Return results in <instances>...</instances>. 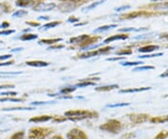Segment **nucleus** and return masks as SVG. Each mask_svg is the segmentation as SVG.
I'll use <instances>...</instances> for the list:
<instances>
[{"label":"nucleus","mask_w":168,"mask_h":139,"mask_svg":"<svg viewBox=\"0 0 168 139\" xmlns=\"http://www.w3.org/2000/svg\"><path fill=\"white\" fill-rule=\"evenodd\" d=\"M50 119H52L51 116L49 115H42V116H36V117H33L30 119V121L31 122H46Z\"/></svg>","instance_id":"obj_9"},{"label":"nucleus","mask_w":168,"mask_h":139,"mask_svg":"<svg viewBox=\"0 0 168 139\" xmlns=\"http://www.w3.org/2000/svg\"><path fill=\"white\" fill-rule=\"evenodd\" d=\"M160 77H161V78H168V70H166L165 72H164L163 74L161 75Z\"/></svg>","instance_id":"obj_48"},{"label":"nucleus","mask_w":168,"mask_h":139,"mask_svg":"<svg viewBox=\"0 0 168 139\" xmlns=\"http://www.w3.org/2000/svg\"><path fill=\"white\" fill-rule=\"evenodd\" d=\"M26 24H29V25H32V26H39V24H37V22H26Z\"/></svg>","instance_id":"obj_44"},{"label":"nucleus","mask_w":168,"mask_h":139,"mask_svg":"<svg viewBox=\"0 0 168 139\" xmlns=\"http://www.w3.org/2000/svg\"><path fill=\"white\" fill-rule=\"evenodd\" d=\"M119 88L118 85H106V86H101V87L95 88V91L97 92H110L112 90Z\"/></svg>","instance_id":"obj_12"},{"label":"nucleus","mask_w":168,"mask_h":139,"mask_svg":"<svg viewBox=\"0 0 168 139\" xmlns=\"http://www.w3.org/2000/svg\"><path fill=\"white\" fill-rule=\"evenodd\" d=\"M129 119H131V121L136 124H139V123L146 122L149 118L148 114H129L128 115Z\"/></svg>","instance_id":"obj_5"},{"label":"nucleus","mask_w":168,"mask_h":139,"mask_svg":"<svg viewBox=\"0 0 168 139\" xmlns=\"http://www.w3.org/2000/svg\"><path fill=\"white\" fill-rule=\"evenodd\" d=\"M63 48H65V46L63 45H56V46H51L48 49V50H55V49H63Z\"/></svg>","instance_id":"obj_36"},{"label":"nucleus","mask_w":168,"mask_h":139,"mask_svg":"<svg viewBox=\"0 0 168 139\" xmlns=\"http://www.w3.org/2000/svg\"><path fill=\"white\" fill-rule=\"evenodd\" d=\"M121 32H128V31H136V29L131 27V28H123V29H121L119 30Z\"/></svg>","instance_id":"obj_39"},{"label":"nucleus","mask_w":168,"mask_h":139,"mask_svg":"<svg viewBox=\"0 0 168 139\" xmlns=\"http://www.w3.org/2000/svg\"><path fill=\"white\" fill-rule=\"evenodd\" d=\"M131 53H132V51L129 50H123V51H119L116 52V54H118V55H129Z\"/></svg>","instance_id":"obj_29"},{"label":"nucleus","mask_w":168,"mask_h":139,"mask_svg":"<svg viewBox=\"0 0 168 139\" xmlns=\"http://www.w3.org/2000/svg\"><path fill=\"white\" fill-rule=\"evenodd\" d=\"M52 121L54 122H63L66 121L65 117H61V116H56V117H52Z\"/></svg>","instance_id":"obj_28"},{"label":"nucleus","mask_w":168,"mask_h":139,"mask_svg":"<svg viewBox=\"0 0 168 139\" xmlns=\"http://www.w3.org/2000/svg\"><path fill=\"white\" fill-rule=\"evenodd\" d=\"M60 24V22H50V24H47L43 26V29H49V28H53L55 26H57Z\"/></svg>","instance_id":"obj_25"},{"label":"nucleus","mask_w":168,"mask_h":139,"mask_svg":"<svg viewBox=\"0 0 168 139\" xmlns=\"http://www.w3.org/2000/svg\"><path fill=\"white\" fill-rule=\"evenodd\" d=\"M78 19L77 18H69L68 19V22H78Z\"/></svg>","instance_id":"obj_46"},{"label":"nucleus","mask_w":168,"mask_h":139,"mask_svg":"<svg viewBox=\"0 0 168 139\" xmlns=\"http://www.w3.org/2000/svg\"><path fill=\"white\" fill-rule=\"evenodd\" d=\"M65 116L69 117L71 119H84L97 118L98 117V113L95 111H90L86 109H76L66 111L65 113Z\"/></svg>","instance_id":"obj_1"},{"label":"nucleus","mask_w":168,"mask_h":139,"mask_svg":"<svg viewBox=\"0 0 168 139\" xmlns=\"http://www.w3.org/2000/svg\"><path fill=\"white\" fill-rule=\"evenodd\" d=\"M56 7L55 4L51 3V4H40V5H37L36 7H34V9L36 11H50L51 9H53Z\"/></svg>","instance_id":"obj_8"},{"label":"nucleus","mask_w":168,"mask_h":139,"mask_svg":"<svg viewBox=\"0 0 168 139\" xmlns=\"http://www.w3.org/2000/svg\"><path fill=\"white\" fill-rule=\"evenodd\" d=\"M37 19H38V20H49V17L48 16H39Z\"/></svg>","instance_id":"obj_49"},{"label":"nucleus","mask_w":168,"mask_h":139,"mask_svg":"<svg viewBox=\"0 0 168 139\" xmlns=\"http://www.w3.org/2000/svg\"><path fill=\"white\" fill-rule=\"evenodd\" d=\"M11 57V54H6V55H1L0 56V61H3V60H7Z\"/></svg>","instance_id":"obj_37"},{"label":"nucleus","mask_w":168,"mask_h":139,"mask_svg":"<svg viewBox=\"0 0 168 139\" xmlns=\"http://www.w3.org/2000/svg\"><path fill=\"white\" fill-rule=\"evenodd\" d=\"M76 87H65L61 90V93H63V94H70V93H72L73 92L76 91Z\"/></svg>","instance_id":"obj_21"},{"label":"nucleus","mask_w":168,"mask_h":139,"mask_svg":"<svg viewBox=\"0 0 168 139\" xmlns=\"http://www.w3.org/2000/svg\"><path fill=\"white\" fill-rule=\"evenodd\" d=\"M122 128L121 122L118 119H109L104 124L100 125L99 129L105 131V132L112 133V134H118Z\"/></svg>","instance_id":"obj_3"},{"label":"nucleus","mask_w":168,"mask_h":139,"mask_svg":"<svg viewBox=\"0 0 168 139\" xmlns=\"http://www.w3.org/2000/svg\"><path fill=\"white\" fill-rule=\"evenodd\" d=\"M124 57H118V58H108L107 61H117V60H121V59H123Z\"/></svg>","instance_id":"obj_45"},{"label":"nucleus","mask_w":168,"mask_h":139,"mask_svg":"<svg viewBox=\"0 0 168 139\" xmlns=\"http://www.w3.org/2000/svg\"><path fill=\"white\" fill-rule=\"evenodd\" d=\"M127 38H128V36H126V35H115L113 36H110V37H108V38H107L106 40L104 41V44H108V43H110L114 40L127 39Z\"/></svg>","instance_id":"obj_10"},{"label":"nucleus","mask_w":168,"mask_h":139,"mask_svg":"<svg viewBox=\"0 0 168 139\" xmlns=\"http://www.w3.org/2000/svg\"><path fill=\"white\" fill-rule=\"evenodd\" d=\"M93 80H99V78H92V80H83L80 83H78L76 86L77 87H87V86H91V85H95V82L92 81Z\"/></svg>","instance_id":"obj_13"},{"label":"nucleus","mask_w":168,"mask_h":139,"mask_svg":"<svg viewBox=\"0 0 168 139\" xmlns=\"http://www.w3.org/2000/svg\"><path fill=\"white\" fill-rule=\"evenodd\" d=\"M52 129L46 127H34L30 129L28 138L29 139H45L52 133Z\"/></svg>","instance_id":"obj_2"},{"label":"nucleus","mask_w":168,"mask_h":139,"mask_svg":"<svg viewBox=\"0 0 168 139\" xmlns=\"http://www.w3.org/2000/svg\"><path fill=\"white\" fill-rule=\"evenodd\" d=\"M112 48L110 47H107V48H104V49H99V50H96V51H89V52H86V53H83L80 55V58L81 59H84V58H90V57H94L96 55H99V54H102V53H106V52L109 51Z\"/></svg>","instance_id":"obj_6"},{"label":"nucleus","mask_w":168,"mask_h":139,"mask_svg":"<svg viewBox=\"0 0 168 139\" xmlns=\"http://www.w3.org/2000/svg\"><path fill=\"white\" fill-rule=\"evenodd\" d=\"M7 26H9V22H3L2 24H0V27H1V28H7Z\"/></svg>","instance_id":"obj_43"},{"label":"nucleus","mask_w":168,"mask_h":139,"mask_svg":"<svg viewBox=\"0 0 168 139\" xmlns=\"http://www.w3.org/2000/svg\"><path fill=\"white\" fill-rule=\"evenodd\" d=\"M26 65H30V66L43 67V66H48L49 63L44 61H29V62H26Z\"/></svg>","instance_id":"obj_11"},{"label":"nucleus","mask_w":168,"mask_h":139,"mask_svg":"<svg viewBox=\"0 0 168 139\" xmlns=\"http://www.w3.org/2000/svg\"><path fill=\"white\" fill-rule=\"evenodd\" d=\"M148 69H153V66H142V67H137L134 71H139V70H148Z\"/></svg>","instance_id":"obj_32"},{"label":"nucleus","mask_w":168,"mask_h":139,"mask_svg":"<svg viewBox=\"0 0 168 139\" xmlns=\"http://www.w3.org/2000/svg\"><path fill=\"white\" fill-rule=\"evenodd\" d=\"M134 134H125V136H123V138L129 139L130 137H134Z\"/></svg>","instance_id":"obj_42"},{"label":"nucleus","mask_w":168,"mask_h":139,"mask_svg":"<svg viewBox=\"0 0 168 139\" xmlns=\"http://www.w3.org/2000/svg\"><path fill=\"white\" fill-rule=\"evenodd\" d=\"M15 31L14 30H7V31H1L0 32V36L3 35V36H7V35H9V34H12L14 33Z\"/></svg>","instance_id":"obj_34"},{"label":"nucleus","mask_w":168,"mask_h":139,"mask_svg":"<svg viewBox=\"0 0 168 139\" xmlns=\"http://www.w3.org/2000/svg\"><path fill=\"white\" fill-rule=\"evenodd\" d=\"M24 134H25L24 131H19V132L12 134L10 136V139H24Z\"/></svg>","instance_id":"obj_19"},{"label":"nucleus","mask_w":168,"mask_h":139,"mask_svg":"<svg viewBox=\"0 0 168 139\" xmlns=\"http://www.w3.org/2000/svg\"><path fill=\"white\" fill-rule=\"evenodd\" d=\"M58 41H62V38H53V39H42L40 40V43H44V44H53L55 42H58Z\"/></svg>","instance_id":"obj_23"},{"label":"nucleus","mask_w":168,"mask_h":139,"mask_svg":"<svg viewBox=\"0 0 168 139\" xmlns=\"http://www.w3.org/2000/svg\"><path fill=\"white\" fill-rule=\"evenodd\" d=\"M131 9L130 6H122V7H116L115 10L116 11H121V10H125V9Z\"/></svg>","instance_id":"obj_31"},{"label":"nucleus","mask_w":168,"mask_h":139,"mask_svg":"<svg viewBox=\"0 0 168 139\" xmlns=\"http://www.w3.org/2000/svg\"><path fill=\"white\" fill-rule=\"evenodd\" d=\"M51 139H63V137L61 136H58V134H56V136H53L52 137H51Z\"/></svg>","instance_id":"obj_47"},{"label":"nucleus","mask_w":168,"mask_h":139,"mask_svg":"<svg viewBox=\"0 0 168 139\" xmlns=\"http://www.w3.org/2000/svg\"><path fill=\"white\" fill-rule=\"evenodd\" d=\"M58 9L62 12H70L76 9V4L73 2H65L62 3L58 6Z\"/></svg>","instance_id":"obj_7"},{"label":"nucleus","mask_w":168,"mask_h":139,"mask_svg":"<svg viewBox=\"0 0 168 139\" xmlns=\"http://www.w3.org/2000/svg\"><path fill=\"white\" fill-rule=\"evenodd\" d=\"M152 1H158V0H152Z\"/></svg>","instance_id":"obj_50"},{"label":"nucleus","mask_w":168,"mask_h":139,"mask_svg":"<svg viewBox=\"0 0 168 139\" xmlns=\"http://www.w3.org/2000/svg\"><path fill=\"white\" fill-rule=\"evenodd\" d=\"M163 53H157V54H153V55H145V56H141L140 58H151V57H157V56H162Z\"/></svg>","instance_id":"obj_35"},{"label":"nucleus","mask_w":168,"mask_h":139,"mask_svg":"<svg viewBox=\"0 0 168 139\" xmlns=\"http://www.w3.org/2000/svg\"><path fill=\"white\" fill-rule=\"evenodd\" d=\"M105 1H106V0H100V1H97V2H95V3H92V5H90V6H87V7H83V9H82V11H83V12H85V11L92 10V9H94V7H98V6L100 5V4L105 3Z\"/></svg>","instance_id":"obj_16"},{"label":"nucleus","mask_w":168,"mask_h":139,"mask_svg":"<svg viewBox=\"0 0 168 139\" xmlns=\"http://www.w3.org/2000/svg\"><path fill=\"white\" fill-rule=\"evenodd\" d=\"M66 138L67 139H88V136L82 130L78 128H74L67 133Z\"/></svg>","instance_id":"obj_4"},{"label":"nucleus","mask_w":168,"mask_h":139,"mask_svg":"<svg viewBox=\"0 0 168 139\" xmlns=\"http://www.w3.org/2000/svg\"><path fill=\"white\" fill-rule=\"evenodd\" d=\"M1 102H4V101H13V102H22L24 101L21 98H13V97H5V98H1L0 99Z\"/></svg>","instance_id":"obj_26"},{"label":"nucleus","mask_w":168,"mask_h":139,"mask_svg":"<svg viewBox=\"0 0 168 139\" xmlns=\"http://www.w3.org/2000/svg\"><path fill=\"white\" fill-rule=\"evenodd\" d=\"M122 65H142V62H126L122 63Z\"/></svg>","instance_id":"obj_30"},{"label":"nucleus","mask_w":168,"mask_h":139,"mask_svg":"<svg viewBox=\"0 0 168 139\" xmlns=\"http://www.w3.org/2000/svg\"><path fill=\"white\" fill-rule=\"evenodd\" d=\"M167 136H168V132H167V131H162V132H160L155 136V139H165Z\"/></svg>","instance_id":"obj_24"},{"label":"nucleus","mask_w":168,"mask_h":139,"mask_svg":"<svg viewBox=\"0 0 168 139\" xmlns=\"http://www.w3.org/2000/svg\"><path fill=\"white\" fill-rule=\"evenodd\" d=\"M117 25H115V24H113V25H105V26H101V27H98L97 29H95L94 31V33H99V32H104V31H107V30H108V29H110V28H113V27H116Z\"/></svg>","instance_id":"obj_20"},{"label":"nucleus","mask_w":168,"mask_h":139,"mask_svg":"<svg viewBox=\"0 0 168 139\" xmlns=\"http://www.w3.org/2000/svg\"><path fill=\"white\" fill-rule=\"evenodd\" d=\"M129 104H115V105H108L107 107H123V106H128Z\"/></svg>","instance_id":"obj_33"},{"label":"nucleus","mask_w":168,"mask_h":139,"mask_svg":"<svg viewBox=\"0 0 168 139\" xmlns=\"http://www.w3.org/2000/svg\"><path fill=\"white\" fill-rule=\"evenodd\" d=\"M35 2L33 0H17L16 5L18 7H31Z\"/></svg>","instance_id":"obj_14"},{"label":"nucleus","mask_w":168,"mask_h":139,"mask_svg":"<svg viewBox=\"0 0 168 139\" xmlns=\"http://www.w3.org/2000/svg\"><path fill=\"white\" fill-rule=\"evenodd\" d=\"M9 88H14V85H10V84L0 85V89H9Z\"/></svg>","instance_id":"obj_38"},{"label":"nucleus","mask_w":168,"mask_h":139,"mask_svg":"<svg viewBox=\"0 0 168 139\" xmlns=\"http://www.w3.org/2000/svg\"><path fill=\"white\" fill-rule=\"evenodd\" d=\"M11 63H13V61H9V62H7V63H0V66H3V65H10Z\"/></svg>","instance_id":"obj_41"},{"label":"nucleus","mask_w":168,"mask_h":139,"mask_svg":"<svg viewBox=\"0 0 168 139\" xmlns=\"http://www.w3.org/2000/svg\"><path fill=\"white\" fill-rule=\"evenodd\" d=\"M147 90H149L148 87L146 88H133V89H124L121 90V92H143V91H147Z\"/></svg>","instance_id":"obj_17"},{"label":"nucleus","mask_w":168,"mask_h":139,"mask_svg":"<svg viewBox=\"0 0 168 139\" xmlns=\"http://www.w3.org/2000/svg\"><path fill=\"white\" fill-rule=\"evenodd\" d=\"M150 121L153 122V123H161V122L168 121V115L167 116H163V117H155V118H152L150 119Z\"/></svg>","instance_id":"obj_18"},{"label":"nucleus","mask_w":168,"mask_h":139,"mask_svg":"<svg viewBox=\"0 0 168 139\" xmlns=\"http://www.w3.org/2000/svg\"><path fill=\"white\" fill-rule=\"evenodd\" d=\"M37 38V35H31V34H25L21 36L22 40H33Z\"/></svg>","instance_id":"obj_22"},{"label":"nucleus","mask_w":168,"mask_h":139,"mask_svg":"<svg viewBox=\"0 0 168 139\" xmlns=\"http://www.w3.org/2000/svg\"><path fill=\"white\" fill-rule=\"evenodd\" d=\"M159 49V46H157V45H148V46H146V47H143L139 49V51L140 52H152L153 51L155 50H158Z\"/></svg>","instance_id":"obj_15"},{"label":"nucleus","mask_w":168,"mask_h":139,"mask_svg":"<svg viewBox=\"0 0 168 139\" xmlns=\"http://www.w3.org/2000/svg\"><path fill=\"white\" fill-rule=\"evenodd\" d=\"M26 14H27V12H26L25 10H18L12 14V16L13 17H22V16H25Z\"/></svg>","instance_id":"obj_27"},{"label":"nucleus","mask_w":168,"mask_h":139,"mask_svg":"<svg viewBox=\"0 0 168 139\" xmlns=\"http://www.w3.org/2000/svg\"><path fill=\"white\" fill-rule=\"evenodd\" d=\"M2 95H9V96H15L17 94V92H3L1 93Z\"/></svg>","instance_id":"obj_40"}]
</instances>
